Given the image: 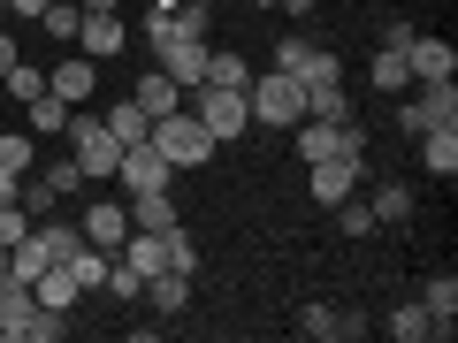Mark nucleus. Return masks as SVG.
I'll return each instance as SVG.
<instances>
[{
	"instance_id": "nucleus-4",
	"label": "nucleus",
	"mask_w": 458,
	"mask_h": 343,
	"mask_svg": "<svg viewBox=\"0 0 458 343\" xmlns=\"http://www.w3.org/2000/svg\"><path fill=\"white\" fill-rule=\"evenodd\" d=\"M191 114L207 122V138H214V146H222V138H245V130H252L245 92H229V84H199V92H191Z\"/></svg>"
},
{
	"instance_id": "nucleus-22",
	"label": "nucleus",
	"mask_w": 458,
	"mask_h": 343,
	"mask_svg": "<svg viewBox=\"0 0 458 343\" xmlns=\"http://www.w3.org/2000/svg\"><path fill=\"white\" fill-rule=\"evenodd\" d=\"M207 84L245 92V84H252V62H245V54H229V46H207Z\"/></svg>"
},
{
	"instance_id": "nucleus-36",
	"label": "nucleus",
	"mask_w": 458,
	"mask_h": 343,
	"mask_svg": "<svg viewBox=\"0 0 458 343\" xmlns=\"http://www.w3.org/2000/svg\"><path fill=\"white\" fill-rule=\"evenodd\" d=\"M382 46L405 54V46H412V23H405V16H390V23H382Z\"/></svg>"
},
{
	"instance_id": "nucleus-41",
	"label": "nucleus",
	"mask_w": 458,
	"mask_h": 343,
	"mask_svg": "<svg viewBox=\"0 0 458 343\" xmlns=\"http://www.w3.org/2000/svg\"><path fill=\"white\" fill-rule=\"evenodd\" d=\"M183 8H214V0H183Z\"/></svg>"
},
{
	"instance_id": "nucleus-33",
	"label": "nucleus",
	"mask_w": 458,
	"mask_h": 343,
	"mask_svg": "<svg viewBox=\"0 0 458 343\" xmlns=\"http://www.w3.org/2000/svg\"><path fill=\"white\" fill-rule=\"evenodd\" d=\"M38 183H47L54 198H69V191H84V168H77V161H54L47 176H38Z\"/></svg>"
},
{
	"instance_id": "nucleus-31",
	"label": "nucleus",
	"mask_w": 458,
	"mask_h": 343,
	"mask_svg": "<svg viewBox=\"0 0 458 343\" xmlns=\"http://www.w3.org/2000/svg\"><path fill=\"white\" fill-rule=\"evenodd\" d=\"M99 290H107V297H138V290H146V275H138L131 260H107V282H99Z\"/></svg>"
},
{
	"instance_id": "nucleus-24",
	"label": "nucleus",
	"mask_w": 458,
	"mask_h": 343,
	"mask_svg": "<svg viewBox=\"0 0 458 343\" xmlns=\"http://www.w3.org/2000/svg\"><path fill=\"white\" fill-rule=\"evenodd\" d=\"M428 328H436V321H428V305L412 297V305H390V321H382V336H397V343H428Z\"/></svg>"
},
{
	"instance_id": "nucleus-27",
	"label": "nucleus",
	"mask_w": 458,
	"mask_h": 343,
	"mask_svg": "<svg viewBox=\"0 0 458 343\" xmlns=\"http://www.w3.org/2000/svg\"><path fill=\"white\" fill-rule=\"evenodd\" d=\"M77 23H84V8H77V0H47L38 31H47V38H62V46H77Z\"/></svg>"
},
{
	"instance_id": "nucleus-12",
	"label": "nucleus",
	"mask_w": 458,
	"mask_h": 343,
	"mask_svg": "<svg viewBox=\"0 0 458 343\" xmlns=\"http://www.w3.org/2000/svg\"><path fill=\"white\" fill-rule=\"evenodd\" d=\"M131 46V31H123V16H114V8H84V23H77V54H92V62H107V54H123Z\"/></svg>"
},
{
	"instance_id": "nucleus-9",
	"label": "nucleus",
	"mask_w": 458,
	"mask_h": 343,
	"mask_svg": "<svg viewBox=\"0 0 458 343\" xmlns=\"http://www.w3.org/2000/svg\"><path fill=\"white\" fill-rule=\"evenodd\" d=\"M77 237H84V245H99V252H123V237H131V206H123V198H92Z\"/></svg>"
},
{
	"instance_id": "nucleus-13",
	"label": "nucleus",
	"mask_w": 458,
	"mask_h": 343,
	"mask_svg": "<svg viewBox=\"0 0 458 343\" xmlns=\"http://www.w3.org/2000/svg\"><path fill=\"white\" fill-rule=\"evenodd\" d=\"M191 282H199V275H183V267H161V275H146V290H138V297H146L161 321H176V313L191 305Z\"/></svg>"
},
{
	"instance_id": "nucleus-21",
	"label": "nucleus",
	"mask_w": 458,
	"mask_h": 343,
	"mask_svg": "<svg viewBox=\"0 0 458 343\" xmlns=\"http://www.w3.org/2000/svg\"><path fill=\"white\" fill-rule=\"evenodd\" d=\"M23 114H31V138H62L69 130V99H54V92L23 99Z\"/></svg>"
},
{
	"instance_id": "nucleus-25",
	"label": "nucleus",
	"mask_w": 458,
	"mask_h": 343,
	"mask_svg": "<svg viewBox=\"0 0 458 343\" xmlns=\"http://www.w3.org/2000/svg\"><path fill=\"white\" fill-rule=\"evenodd\" d=\"M306 114H313V122H352V99H344V84H306Z\"/></svg>"
},
{
	"instance_id": "nucleus-40",
	"label": "nucleus",
	"mask_w": 458,
	"mask_h": 343,
	"mask_svg": "<svg viewBox=\"0 0 458 343\" xmlns=\"http://www.w3.org/2000/svg\"><path fill=\"white\" fill-rule=\"evenodd\" d=\"M77 8H92V16H99V8H123V0H77Z\"/></svg>"
},
{
	"instance_id": "nucleus-19",
	"label": "nucleus",
	"mask_w": 458,
	"mask_h": 343,
	"mask_svg": "<svg viewBox=\"0 0 458 343\" xmlns=\"http://www.w3.org/2000/svg\"><path fill=\"white\" fill-rule=\"evenodd\" d=\"M360 198H367V213H375V229L412 213V183H375V191H360Z\"/></svg>"
},
{
	"instance_id": "nucleus-2",
	"label": "nucleus",
	"mask_w": 458,
	"mask_h": 343,
	"mask_svg": "<svg viewBox=\"0 0 458 343\" xmlns=\"http://www.w3.org/2000/svg\"><path fill=\"white\" fill-rule=\"evenodd\" d=\"M146 138H153V153H161V161L176 168V176H183V168H207V161H214V138H207V122H199L191 107L161 114V122H153Z\"/></svg>"
},
{
	"instance_id": "nucleus-11",
	"label": "nucleus",
	"mask_w": 458,
	"mask_h": 343,
	"mask_svg": "<svg viewBox=\"0 0 458 343\" xmlns=\"http://www.w3.org/2000/svg\"><path fill=\"white\" fill-rule=\"evenodd\" d=\"M92 84H99V62H92V54H62V62L47 69V92L69 99V107H84V99H92Z\"/></svg>"
},
{
	"instance_id": "nucleus-35",
	"label": "nucleus",
	"mask_w": 458,
	"mask_h": 343,
	"mask_svg": "<svg viewBox=\"0 0 458 343\" xmlns=\"http://www.w3.org/2000/svg\"><path fill=\"white\" fill-rule=\"evenodd\" d=\"M23 229H31V213H23V198H8V206H0V252L16 245Z\"/></svg>"
},
{
	"instance_id": "nucleus-20",
	"label": "nucleus",
	"mask_w": 458,
	"mask_h": 343,
	"mask_svg": "<svg viewBox=\"0 0 458 343\" xmlns=\"http://www.w3.org/2000/svg\"><path fill=\"white\" fill-rule=\"evenodd\" d=\"M99 122H107V138H114V146H138V138L153 130V122H146V107H138V99H114V107L99 114Z\"/></svg>"
},
{
	"instance_id": "nucleus-28",
	"label": "nucleus",
	"mask_w": 458,
	"mask_h": 343,
	"mask_svg": "<svg viewBox=\"0 0 458 343\" xmlns=\"http://www.w3.org/2000/svg\"><path fill=\"white\" fill-rule=\"evenodd\" d=\"M31 161H38L31 130H8V138H0V176H31Z\"/></svg>"
},
{
	"instance_id": "nucleus-6",
	"label": "nucleus",
	"mask_w": 458,
	"mask_h": 343,
	"mask_svg": "<svg viewBox=\"0 0 458 343\" xmlns=\"http://www.w3.org/2000/svg\"><path fill=\"white\" fill-rule=\"evenodd\" d=\"M360 183H367V153H328V161H306V191L321 198V206L352 198Z\"/></svg>"
},
{
	"instance_id": "nucleus-23",
	"label": "nucleus",
	"mask_w": 458,
	"mask_h": 343,
	"mask_svg": "<svg viewBox=\"0 0 458 343\" xmlns=\"http://www.w3.org/2000/svg\"><path fill=\"white\" fill-rule=\"evenodd\" d=\"M375 92H390V99L412 92V69H405V54H397V46H375Z\"/></svg>"
},
{
	"instance_id": "nucleus-1",
	"label": "nucleus",
	"mask_w": 458,
	"mask_h": 343,
	"mask_svg": "<svg viewBox=\"0 0 458 343\" xmlns=\"http://www.w3.org/2000/svg\"><path fill=\"white\" fill-rule=\"evenodd\" d=\"M245 114H252V130H291V122H306V84L267 69V77L245 84Z\"/></svg>"
},
{
	"instance_id": "nucleus-18",
	"label": "nucleus",
	"mask_w": 458,
	"mask_h": 343,
	"mask_svg": "<svg viewBox=\"0 0 458 343\" xmlns=\"http://www.w3.org/2000/svg\"><path fill=\"white\" fill-rule=\"evenodd\" d=\"M123 206H131V229H176V198L168 191H131Z\"/></svg>"
},
{
	"instance_id": "nucleus-15",
	"label": "nucleus",
	"mask_w": 458,
	"mask_h": 343,
	"mask_svg": "<svg viewBox=\"0 0 458 343\" xmlns=\"http://www.w3.org/2000/svg\"><path fill=\"white\" fill-rule=\"evenodd\" d=\"M420 168H428V176H443V183L458 176V122H436V130H420Z\"/></svg>"
},
{
	"instance_id": "nucleus-14",
	"label": "nucleus",
	"mask_w": 458,
	"mask_h": 343,
	"mask_svg": "<svg viewBox=\"0 0 458 343\" xmlns=\"http://www.w3.org/2000/svg\"><path fill=\"white\" fill-rule=\"evenodd\" d=\"M405 69H412V84H420V77H458V54H451V38H428V31H412Z\"/></svg>"
},
{
	"instance_id": "nucleus-30",
	"label": "nucleus",
	"mask_w": 458,
	"mask_h": 343,
	"mask_svg": "<svg viewBox=\"0 0 458 343\" xmlns=\"http://www.w3.org/2000/svg\"><path fill=\"white\" fill-rule=\"evenodd\" d=\"M306 62H313V38H306V31H291V38L276 46V69H283V77H306Z\"/></svg>"
},
{
	"instance_id": "nucleus-7",
	"label": "nucleus",
	"mask_w": 458,
	"mask_h": 343,
	"mask_svg": "<svg viewBox=\"0 0 458 343\" xmlns=\"http://www.w3.org/2000/svg\"><path fill=\"white\" fill-rule=\"evenodd\" d=\"M114 183H123V198H131V191H168L176 168L153 153V138H138V146H123V161H114Z\"/></svg>"
},
{
	"instance_id": "nucleus-39",
	"label": "nucleus",
	"mask_w": 458,
	"mask_h": 343,
	"mask_svg": "<svg viewBox=\"0 0 458 343\" xmlns=\"http://www.w3.org/2000/svg\"><path fill=\"white\" fill-rule=\"evenodd\" d=\"M276 8L283 16H313V0H276Z\"/></svg>"
},
{
	"instance_id": "nucleus-37",
	"label": "nucleus",
	"mask_w": 458,
	"mask_h": 343,
	"mask_svg": "<svg viewBox=\"0 0 458 343\" xmlns=\"http://www.w3.org/2000/svg\"><path fill=\"white\" fill-rule=\"evenodd\" d=\"M23 62V46H16V38H8V31H0V77H8V69H16Z\"/></svg>"
},
{
	"instance_id": "nucleus-8",
	"label": "nucleus",
	"mask_w": 458,
	"mask_h": 343,
	"mask_svg": "<svg viewBox=\"0 0 458 343\" xmlns=\"http://www.w3.org/2000/svg\"><path fill=\"white\" fill-rule=\"evenodd\" d=\"M153 62H161V77H176L183 84V99L207 84V38H161L153 46Z\"/></svg>"
},
{
	"instance_id": "nucleus-17",
	"label": "nucleus",
	"mask_w": 458,
	"mask_h": 343,
	"mask_svg": "<svg viewBox=\"0 0 458 343\" xmlns=\"http://www.w3.org/2000/svg\"><path fill=\"white\" fill-rule=\"evenodd\" d=\"M31 297H38V305H54V313H69V305H77L84 290H77V275H69V260H54L47 275L31 282Z\"/></svg>"
},
{
	"instance_id": "nucleus-16",
	"label": "nucleus",
	"mask_w": 458,
	"mask_h": 343,
	"mask_svg": "<svg viewBox=\"0 0 458 343\" xmlns=\"http://www.w3.org/2000/svg\"><path fill=\"white\" fill-rule=\"evenodd\" d=\"M131 99L146 107V122H161V114H176V107H183V84L153 69V77H138V92H131Z\"/></svg>"
},
{
	"instance_id": "nucleus-3",
	"label": "nucleus",
	"mask_w": 458,
	"mask_h": 343,
	"mask_svg": "<svg viewBox=\"0 0 458 343\" xmlns=\"http://www.w3.org/2000/svg\"><path fill=\"white\" fill-rule=\"evenodd\" d=\"M69 161L84 168V183H107L114 176V161H123V146H114L107 138V122H99V114H84V107H69Z\"/></svg>"
},
{
	"instance_id": "nucleus-26",
	"label": "nucleus",
	"mask_w": 458,
	"mask_h": 343,
	"mask_svg": "<svg viewBox=\"0 0 458 343\" xmlns=\"http://www.w3.org/2000/svg\"><path fill=\"white\" fill-rule=\"evenodd\" d=\"M107 260H114V252H99V245H77V252H69V275H77V290H84V297L107 282Z\"/></svg>"
},
{
	"instance_id": "nucleus-5",
	"label": "nucleus",
	"mask_w": 458,
	"mask_h": 343,
	"mask_svg": "<svg viewBox=\"0 0 458 343\" xmlns=\"http://www.w3.org/2000/svg\"><path fill=\"white\" fill-rule=\"evenodd\" d=\"M291 146H298V161H328V153H367V130L360 122H291Z\"/></svg>"
},
{
	"instance_id": "nucleus-10",
	"label": "nucleus",
	"mask_w": 458,
	"mask_h": 343,
	"mask_svg": "<svg viewBox=\"0 0 458 343\" xmlns=\"http://www.w3.org/2000/svg\"><path fill=\"white\" fill-rule=\"evenodd\" d=\"M298 336H306V343H360L367 321H360V313H336V305H306V313H298Z\"/></svg>"
},
{
	"instance_id": "nucleus-32",
	"label": "nucleus",
	"mask_w": 458,
	"mask_h": 343,
	"mask_svg": "<svg viewBox=\"0 0 458 343\" xmlns=\"http://www.w3.org/2000/svg\"><path fill=\"white\" fill-rule=\"evenodd\" d=\"M0 84H8V92H16V99H38V92H47V69L16 62V69H8V77H0Z\"/></svg>"
},
{
	"instance_id": "nucleus-34",
	"label": "nucleus",
	"mask_w": 458,
	"mask_h": 343,
	"mask_svg": "<svg viewBox=\"0 0 458 343\" xmlns=\"http://www.w3.org/2000/svg\"><path fill=\"white\" fill-rule=\"evenodd\" d=\"M168 237V267H183V275H199V245L183 237V229H161Z\"/></svg>"
},
{
	"instance_id": "nucleus-38",
	"label": "nucleus",
	"mask_w": 458,
	"mask_h": 343,
	"mask_svg": "<svg viewBox=\"0 0 458 343\" xmlns=\"http://www.w3.org/2000/svg\"><path fill=\"white\" fill-rule=\"evenodd\" d=\"M8 8H16V16H47V0H8Z\"/></svg>"
},
{
	"instance_id": "nucleus-29",
	"label": "nucleus",
	"mask_w": 458,
	"mask_h": 343,
	"mask_svg": "<svg viewBox=\"0 0 458 343\" xmlns=\"http://www.w3.org/2000/svg\"><path fill=\"white\" fill-rule=\"evenodd\" d=\"M328 213H336V229H344V237H367V229H375V213H367V198H360V191H352V198H336Z\"/></svg>"
}]
</instances>
